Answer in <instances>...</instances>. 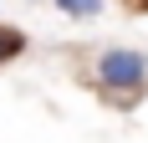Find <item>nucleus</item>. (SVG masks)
<instances>
[{
  "label": "nucleus",
  "mask_w": 148,
  "mask_h": 143,
  "mask_svg": "<svg viewBox=\"0 0 148 143\" xmlns=\"http://www.w3.org/2000/svg\"><path fill=\"white\" fill-rule=\"evenodd\" d=\"M92 82L97 92L112 102H133L138 92L148 87V56L133 51V46H102L92 56Z\"/></svg>",
  "instance_id": "1"
},
{
  "label": "nucleus",
  "mask_w": 148,
  "mask_h": 143,
  "mask_svg": "<svg viewBox=\"0 0 148 143\" xmlns=\"http://www.w3.org/2000/svg\"><path fill=\"white\" fill-rule=\"evenodd\" d=\"M21 51H26V31H15V26H5V21H0V67H5V61H15Z\"/></svg>",
  "instance_id": "2"
},
{
  "label": "nucleus",
  "mask_w": 148,
  "mask_h": 143,
  "mask_svg": "<svg viewBox=\"0 0 148 143\" xmlns=\"http://www.w3.org/2000/svg\"><path fill=\"white\" fill-rule=\"evenodd\" d=\"M61 15H72V21H92V15L102 10V0H51Z\"/></svg>",
  "instance_id": "3"
}]
</instances>
